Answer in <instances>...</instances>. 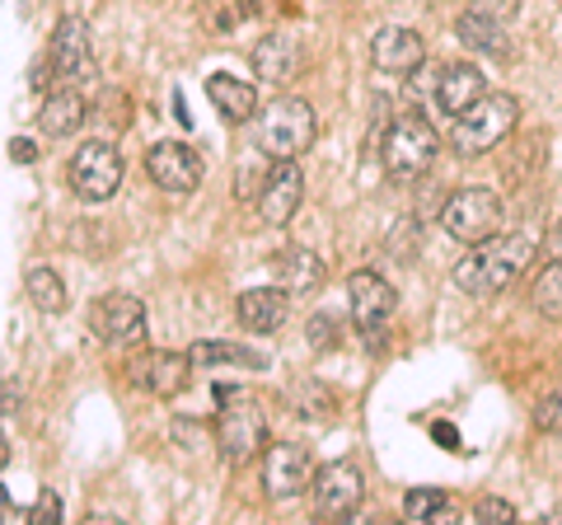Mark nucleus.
Masks as SVG:
<instances>
[{"label":"nucleus","instance_id":"1","mask_svg":"<svg viewBox=\"0 0 562 525\" xmlns=\"http://www.w3.org/2000/svg\"><path fill=\"white\" fill-rule=\"evenodd\" d=\"M530 258H535V239L492 235L479 244V254H469L460 268H454V287L469 291V295H497L530 268Z\"/></svg>","mask_w":562,"mask_h":525},{"label":"nucleus","instance_id":"2","mask_svg":"<svg viewBox=\"0 0 562 525\" xmlns=\"http://www.w3.org/2000/svg\"><path fill=\"white\" fill-rule=\"evenodd\" d=\"M319 136V122L305 99H277L258 113V150L268 160H301Z\"/></svg>","mask_w":562,"mask_h":525},{"label":"nucleus","instance_id":"3","mask_svg":"<svg viewBox=\"0 0 562 525\" xmlns=\"http://www.w3.org/2000/svg\"><path fill=\"white\" fill-rule=\"evenodd\" d=\"M516 118H520L516 94H483L473 109H464L460 118H454L450 142H454V150H460L464 160L469 155H487L492 146H502L506 136H512Z\"/></svg>","mask_w":562,"mask_h":525},{"label":"nucleus","instance_id":"4","mask_svg":"<svg viewBox=\"0 0 562 525\" xmlns=\"http://www.w3.org/2000/svg\"><path fill=\"white\" fill-rule=\"evenodd\" d=\"M216 399L225 404L221 417H216V446L231 465H244L249 455H258L262 442H268V417H262L258 399L231 390V384H221Z\"/></svg>","mask_w":562,"mask_h":525},{"label":"nucleus","instance_id":"5","mask_svg":"<svg viewBox=\"0 0 562 525\" xmlns=\"http://www.w3.org/2000/svg\"><path fill=\"white\" fill-rule=\"evenodd\" d=\"M436 150H441V142H436L431 122L422 113H403L390 132H384V169L394 174V179H422V174L431 169Z\"/></svg>","mask_w":562,"mask_h":525},{"label":"nucleus","instance_id":"6","mask_svg":"<svg viewBox=\"0 0 562 525\" xmlns=\"http://www.w3.org/2000/svg\"><path fill=\"white\" fill-rule=\"evenodd\" d=\"M441 225L450 239L460 244H483L502 231V198L487 188H464L441 206Z\"/></svg>","mask_w":562,"mask_h":525},{"label":"nucleus","instance_id":"7","mask_svg":"<svg viewBox=\"0 0 562 525\" xmlns=\"http://www.w3.org/2000/svg\"><path fill=\"white\" fill-rule=\"evenodd\" d=\"M122 183V155L109 142H90L70 160V188L80 202H109Z\"/></svg>","mask_w":562,"mask_h":525},{"label":"nucleus","instance_id":"8","mask_svg":"<svg viewBox=\"0 0 562 525\" xmlns=\"http://www.w3.org/2000/svg\"><path fill=\"white\" fill-rule=\"evenodd\" d=\"M90 334L109 347H136L146 338V305L127 291H109L103 301L90 310Z\"/></svg>","mask_w":562,"mask_h":525},{"label":"nucleus","instance_id":"9","mask_svg":"<svg viewBox=\"0 0 562 525\" xmlns=\"http://www.w3.org/2000/svg\"><path fill=\"white\" fill-rule=\"evenodd\" d=\"M366 498V479L351 460H333L314 474V512L324 521H347Z\"/></svg>","mask_w":562,"mask_h":525},{"label":"nucleus","instance_id":"10","mask_svg":"<svg viewBox=\"0 0 562 525\" xmlns=\"http://www.w3.org/2000/svg\"><path fill=\"white\" fill-rule=\"evenodd\" d=\"M146 174L155 179V188L183 198V192H192L202 183V160H198V150L183 146V142H155L146 150Z\"/></svg>","mask_w":562,"mask_h":525},{"label":"nucleus","instance_id":"11","mask_svg":"<svg viewBox=\"0 0 562 525\" xmlns=\"http://www.w3.org/2000/svg\"><path fill=\"white\" fill-rule=\"evenodd\" d=\"M262 483H268V498L286 502V498H301L305 488L314 483V460L305 446H268V460H262Z\"/></svg>","mask_w":562,"mask_h":525},{"label":"nucleus","instance_id":"12","mask_svg":"<svg viewBox=\"0 0 562 525\" xmlns=\"http://www.w3.org/2000/svg\"><path fill=\"white\" fill-rule=\"evenodd\" d=\"M192 366L198 361L183 357V353H140L136 361H127V380L155 399H173L188 384Z\"/></svg>","mask_w":562,"mask_h":525},{"label":"nucleus","instance_id":"13","mask_svg":"<svg viewBox=\"0 0 562 525\" xmlns=\"http://www.w3.org/2000/svg\"><path fill=\"white\" fill-rule=\"evenodd\" d=\"M305 198V174L295 169V160H272V169L262 174L258 192V216L268 225H286L295 216V206Z\"/></svg>","mask_w":562,"mask_h":525},{"label":"nucleus","instance_id":"14","mask_svg":"<svg viewBox=\"0 0 562 525\" xmlns=\"http://www.w3.org/2000/svg\"><path fill=\"white\" fill-rule=\"evenodd\" d=\"M52 66H57V76L80 85L94 76V43H90V24L76 20V14H66L52 33Z\"/></svg>","mask_w":562,"mask_h":525},{"label":"nucleus","instance_id":"15","mask_svg":"<svg viewBox=\"0 0 562 525\" xmlns=\"http://www.w3.org/2000/svg\"><path fill=\"white\" fill-rule=\"evenodd\" d=\"M422 57H427V43H422L413 29L390 24V29H380L371 38V62H375V71H384V76H413L422 66Z\"/></svg>","mask_w":562,"mask_h":525},{"label":"nucleus","instance_id":"16","mask_svg":"<svg viewBox=\"0 0 562 525\" xmlns=\"http://www.w3.org/2000/svg\"><path fill=\"white\" fill-rule=\"evenodd\" d=\"M483 94H487V85H483V71L473 62H450V66H441V76H436V109L450 113V118L473 109Z\"/></svg>","mask_w":562,"mask_h":525},{"label":"nucleus","instance_id":"17","mask_svg":"<svg viewBox=\"0 0 562 525\" xmlns=\"http://www.w3.org/2000/svg\"><path fill=\"white\" fill-rule=\"evenodd\" d=\"M347 295H351V320H357V328H366V334H375V328L394 314V287L384 282V277H375V272L351 277Z\"/></svg>","mask_w":562,"mask_h":525},{"label":"nucleus","instance_id":"18","mask_svg":"<svg viewBox=\"0 0 562 525\" xmlns=\"http://www.w3.org/2000/svg\"><path fill=\"white\" fill-rule=\"evenodd\" d=\"M286 310H291V291L286 287H254L239 295V324L249 328V334H272V328L286 324Z\"/></svg>","mask_w":562,"mask_h":525},{"label":"nucleus","instance_id":"19","mask_svg":"<svg viewBox=\"0 0 562 525\" xmlns=\"http://www.w3.org/2000/svg\"><path fill=\"white\" fill-rule=\"evenodd\" d=\"M254 71L268 85L291 80L295 71H301V43H295L291 33H262L258 47H254Z\"/></svg>","mask_w":562,"mask_h":525},{"label":"nucleus","instance_id":"20","mask_svg":"<svg viewBox=\"0 0 562 525\" xmlns=\"http://www.w3.org/2000/svg\"><path fill=\"white\" fill-rule=\"evenodd\" d=\"M206 94H211V103L231 118V122H244V118H254L258 113V90L249 80H239V76H211L206 80Z\"/></svg>","mask_w":562,"mask_h":525},{"label":"nucleus","instance_id":"21","mask_svg":"<svg viewBox=\"0 0 562 525\" xmlns=\"http://www.w3.org/2000/svg\"><path fill=\"white\" fill-rule=\"evenodd\" d=\"M85 122V99L76 90H52L38 109V127L47 136H76Z\"/></svg>","mask_w":562,"mask_h":525},{"label":"nucleus","instance_id":"22","mask_svg":"<svg viewBox=\"0 0 562 525\" xmlns=\"http://www.w3.org/2000/svg\"><path fill=\"white\" fill-rule=\"evenodd\" d=\"M272 272H277V282L286 287L291 295L295 291H310V287H319L324 282V262L305 254V249H286V254H277L272 258Z\"/></svg>","mask_w":562,"mask_h":525},{"label":"nucleus","instance_id":"23","mask_svg":"<svg viewBox=\"0 0 562 525\" xmlns=\"http://www.w3.org/2000/svg\"><path fill=\"white\" fill-rule=\"evenodd\" d=\"M188 357L198 366H249V371H262V366H268L262 353H249V347H235V343H198Z\"/></svg>","mask_w":562,"mask_h":525},{"label":"nucleus","instance_id":"24","mask_svg":"<svg viewBox=\"0 0 562 525\" xmlns=\"http://www.w3.org/2000/svg\"><path fill=\"white\" fill-rule=\"evenodd\" d=\"M24 291H29L33 310H43V314H61L66 310V287H61V277L52 268H33L24 277Z\"/></svg>","mask_w":562,"mask_h":525},{"label":"nucleus","instance_id":"25","mask_svg":"<svg viewBox=\"0 0 562 525\" xmlns=\"http://www.w3.org/2000/svg\"><path fill=\"white\" fill-rule=\"evenodd\" d=\"M530 295H535V310L543 314V320H562V258L539 272V282H535Z\"/></svg>","mask_w":562,"mask_h":525},{"label":"nucleus","instance_id":"26","mask_svg":"<svg viewBox=\"0 0 562 525\" xmlns=\"http://www.w3.org/2000/svg\"><path fill=\"white\" fill-rule=\"evenodd\" d=\"M497 24H492L487 20V14H479V10H473V14H464V20H460V38L464 43H473V47H483V52H506V43L497 38Z\"/></svg>","mask_w":562,"mask_h":525},{"label":"nucleus","instance_id":"27","mask_svg":"<svg viewBox=\"0 0 562 525\" xmlns=\"http://www.w3.org/2000/svg\"><path fill=\"white\" fill-rule=\"evenodd\" d=\"M446 493L441 488H413L408 498H403V516L408 521H431V516H446Z\"/></svg>","mask_w":562,"mask_h":525},{"label":"nucleus","instance_id":"28","mask_svg":"<svg viewBox=\"0 0 562 525\" xmlns=\"http://www.w3.org/2000/svg\"><path fill=\"white\" fill-rule=\"evenodd\" d=\"M338 343V320L333 314H314L310 320V347H333Z\"/></svg>","mask_w":562,"mask_h":525},{"label":"nucleus","instance_id":"29","mask_svg":"<svg viewBox=\"0 0 562 525\" xmlns=\"http://www.w3.org/2000/svg\"><path fill=\"white\" fill-rule=\"evenodd\" d=\"M535 423L543 427V432H562V394H549L539 404V413H535Z\"/></svg>","mask_w":562,"mask_h":525},{"label":"nucleus","instance_id":"30","mask_svg":"<svg viewBox=\"0 0 562 525\" xmlns=\"http://www.w3.org/2000/svg\"><path fill=\"white\" fill-rule=\"evenodd\" d=\"M473 516L479 521H516V506L502 502V498H483L479 506H473Z\"/></svg>","mask_w":562,"mask_h":525},{"label":"nucleus","instance_id":"31","mask_svg":"<svg viewBox=\"0 0 562 525\" xmlns=\"http://www.w3.org/2000/svg\"><path fill=\"white\" fill-rule=\"evenodd\" d=\"M29 521H38V525H47V521H61V498H57V493H38V502H33Z\"/></svg>","mask_w":562,"mask_h":525},{"label":"nucleus","instance_id":"32","mask_svg":"<svg viewBox=\"0 0 562 525\" xmlns=\"http://www.w3.org/2000/svg\"><path fill=\"white\" fill-rule=\"evenodd\" d=\"M10 160L14 165H33V160H38V146L24 142V136H14V142H10Z\"/></svg>","mask_w":562,"mask_h":525}]
</instances>
